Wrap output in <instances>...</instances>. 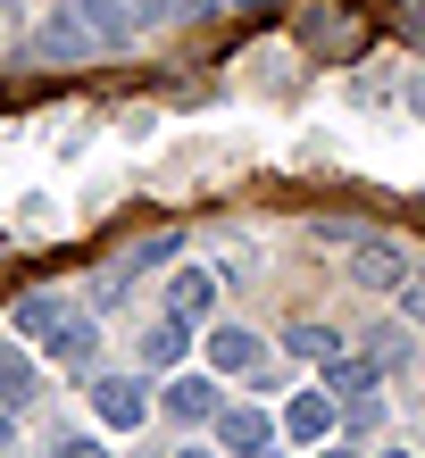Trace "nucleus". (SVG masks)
Listing matches in <instances>:
<instances>
[{"mask_svg":"<svg viewBox=\"0 0 425 458\" xmlns=\"http://www.w3.org/2000/svg\"><path fill=\"white\" fill-rule=\"evenodd\" d=\"M292 42L317 50V59H359V50L376 42V9H367V0H309V9L292 17Z\"/></svg>","mask_w":425,"mask_h":458,"instance_id":"f257e3e1","label":"nucleus"},{"mask_svg":"<svg viewBox=\"0 0 425 458\" xmlns=\"http://www.w3.org/2000/svg\"><path fill=\"white\" fill-rule=\"evenodd\" d=\"M351 276H359L367 292H401V284H409V250H401V242H384V233H359Z\"/></svg>","mask_w":425,"mask_h":458,"instance_id":"f03ea898","label":"nucleus"},{"mask_svg":"<svg viewBox=\"0 0 425 458\" xmlns=\"http://www.w3.org/2000/svg\"><path fill=\"white\" fill-rule=\"evenodd\" d=\"M92 417H100V425H117V434H134V425L150 417V400H142L134 375H92Z\"/></svg>","mask_w":425,"mask_h":458,"instance_id":"7ed1b4c3","label":"nucleus"},{"mask_svg":"<svg viewBox=\"0 0 425 458\" xmlns=\"http://www.w3.org/2000/svg\"><path fill=\"white\" fill-rule=\"evenodd\" d=\"M34 59L42 67H75V59H92V25L59 9V17H42V34H34Z\"/></svg>","mask_w":425,"mask_h":458,"instance_id":"20e7f679","label":"nucleus"},{"mask_svg":"<svg viewBox=\"0 0 425 458\" xmlns=\"http://www.w3.org/2000/svg\"><path fill=\"white\" fill-rule=\"evenodd\" d=\"M208 425H217V442H225L234 458H259V450H268V434H276V417H268V409H242V400H234V409L217 400V417H208Z\"/></svg>","mask_w":425,"mask_h":458,"instance_id":"39448f33","label":"nucleus"},{"mask_svg":"<svg viewBox=\"0 0 425 458\" xmlns=\"http://www.w3.org/2000/svg\"><path fill=\"white\" fill-rule=\"evenodd\" d=\"M334 409H342L334 392H292V409H284V434H292V442H326V434H334Z\"/></svg>","mask_w":425,"mask_h":458,"instance_id":"423d86ee","label":"nucleus"},{"mask_svg":"<svg viewBox=\"0 0 425 458\" xmlns=\"http://www.w3.org/2000/svg\"><path fill=\"white\" fill-rule=\"evenodd\" d=\"M158 400H167L175 425H208V417H217V384H208V375H175Z\"/></svg>","mask_w":425,"mask_h":458,"instance_id":"0eeeda50","label":"nucleus"},{"mask_svg":"<svg viewBox=\"0 0 425 458\" xmlns=\"http://www.w3.org/2000/svg\"><path fill=\"white\" fill-rule=\"evenodd\" d=\"M42 400V367L25 350H0V409H34Z\"/></svg>","mask_w":425,"mask_h":458,"instance_id":"6e6552de","label":"nucleus"},{"mask_svg":"<svg viewBox=\"0 0 425 458\" xmlns=\"http://www.w3.org/2000/svg\"><path fill=\"white\" fill-rule=\"evenodd\" d=\"M208 367H217V375H251V367H259V334L217 326V334H208Z\"/></svg>","mask_w":425,"mask_h":458,"instance_id":"1a4fd4ad","label":"nucleus"},{"mask_svg":"<svg viewBox=\"0 0 425 458\" xmlns=\"http://www.w3.org/2000/svg\"><path fill=\"white\" fill-rule=\"evenodd\" d=\"M326 392L351 409L359 392H376V359H367V350H359V359H351V350H342V359H326Z\"/></svg>","mask_w":425,"mask_h":458,"instance_id":"9d476101","label":"nucleus"},{"mask_svg":"<svg viewBox=\"0 0 425 458\" xmlns=\"http://www.w3.org/2000/svg\"><path fill=\"white\" fill-rule=\"evenodd\" d=\"M208 309H217V284H208V276H192V267H183V276L167 284V317H183V326H200Z\"/></svg>","mask_w":425,"mask_h":458,"instance_id":"9b49d317","label":"nucleus"},{"mask_svg":"<svg viewBox=\"0 0 425 458\" xmlns=\"http://www.w3.org/2000/svg\"><path fill=\"white\" fill-rule=\"evenodd\" d=\"M92 342H100V317H92V326H84V317H59V326H50V359H59V367H84L92 359Z\"/></svg>","mask_w":425,"mask_h":458,"instance_id":"f8f14e48","label":"nucleus"},{"mask_svg":"<svg viewBox=\"0 0 425 458\" xmlns=\"http://www.w3.org/2000/svg\"><path fill=\"white\" fill-rule=\"evenodd\" d=\"M9 326H17L25 342H50V326H59V292H17Z\"/></svg>","mask_w":425,"mask_h":458,"instance_id":"ddd939ff","label":"nucleus"},{"mask_svg":"<svg viewBox=\"0 0 425 458\" xmlns=\"http://www.w3.org/2000/svg\"><path fill=\"white\" fill-rule=\"evenodd\" d=\"M183 350H192V326H183V317H158V326H142V359H150V367H175Z\"/></svg>","mask_w":425,"mask_h":458,"instance_id":"4468645a","label":"nucleus"},{"mask_svg":"<svg viewBox=\"0 0 425 458\" xmlns=\"http://www.w3.org/2000/svg\"><path fill=\"white\" fill-rule=\"evenodd\" d=\"M75 17L92 25V42H134V17H125V0H75Z\"/></svg>","mask_w":425,"mask_h":458,"instance_id":"2eb2a0df","label":"nucleus"},{"mask_svg":"<svg viewBox=\"0 0 425 458\" xmlns=\"http://www.w3.org/2000/svg\"><path fill=\"white\" fill-rule=\"evenodd\" d=\"M284 350H292V359H317V367H326V359H342V334H334V326H292Z\"/></svg>","mask_w":425,"mask_h":458,"instance_id":"dca6fc26","label":"nucleus"},{"mask_svg":"<svg viewBox=\"0 0 425 458\" xmlns=\"http://www.w3.org/2000/svg\"><path fill=\"white\" fill-rule=\"evenodd\" d=\"M376 17L392 25V34H401V50H425V0H384Z\"/></svg>","mask_w":425,"mask_h":458,"instance_id":"f3484780","label":"nucleus"},{"mask_svg":"<svg viewBox=\"0 0 425 458\" xmlns=\"http://www.w3.org/2000/svg\"><path fill=\"white\" fill-rule=\"evenodd\" d=\"M367 359H376V375H401V367H409V334H401V326L367 334Z\"/></svg>","mask_w":425,"mask_h":458,"instance_id":"a211bd4d","label":"nucleus"},{"mask_svg":"<svg viewBox=\"0 0 425 458\" xmlns=\"http://www.w3.org/2000/svg\"><path fill=\"white\" fill-rule=\"evenodd\" d=\"M401 317H409V326H425V276L401 284Z\"/></svg>","mask_w":425,"mask_h":458,"instance_id":"6ab92c4d","label":"nucleus"},{"mask_svg":"<svg viewBox=\"0 0 425 458\" xmlns=\"http://www.w3.org/2000/svg\"><path fill=\"white\" fill-rule=\"evenodd\" d=\"M50 458H109V450H100V442H84V434H67L59 450H50Z\"/></svg>","mask_w":425,"mask_h":458,"instance_id":"aec40b11","label":"nucleus"},{"mask_svg":"<svg viewBox=\"0 0 425 458\" xmlns=\"http://www.w3.org/2000/svg\"><path fill=\"white\" fill-rule=\"evenodd\" d=\"M17 450V409H0V458Z\"/></svg>","mask_w":425,"mask_h":458,"instance_id":"412c9836","label":"nucleus"},{"mask_svg":"<svg viewBox=\"0 0 425 458\" xmlns=\"http://www.w3.org/2000/svg\"><path fill=\"white\" fill-rule=\"evenodd\" d=\"M409 109H417V117H425V75H417V84H409Z\"/></svg>","mask_w":425,"mask_h":458,"instance_id":"4be33fe9","label":"nucleus"},{"mask_svg":"<svg viewBox=\"0 0 425 458\" xmlns=\"http://www.w3.org/2000/svg\"><path fill=\"white\" fill-rule=\"evenodd\" d=\"M384 458H417V450H384Z\"/></svg>","mask_w":425,"mask_h":458,"instance_id":"5701e85b","label":"nucleus"},{"mask_svg":"<svg viewBox=\"0 0 425 458\" xmlns=\"http://www.w3.org/2000/svg\"><path fill=\"white\" fill-rule=\"evenodd\" d=\"M183 458H208V450H183Z\"/></svg>","mask_w":425,"mask_h":458,"instance_id":"b1692460","label":"nucleus"},{"mask_svg":"<svg viewBox=\"0 0 425 458\" xmlns=\"http://www.w3.org/2000/svg\"><path fill=\"white\" fill-rule=\"evenodd\" d=\"M334 458H342V450H334Z\"/></svg>","mask_w":425,"mask_h":458,"instance_id":"393cba45","label":"nucleus"}]
</instances>
